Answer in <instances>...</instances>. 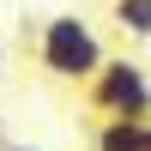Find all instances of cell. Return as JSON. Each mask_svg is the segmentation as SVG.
I'll return each mask as SVG.
<instances>
[{"mask_svg": "<svg viewBox=\"0 0 151 151\" xmlns=\"http://www.w3.org/2000/svg\"><path fill=\"white\" fill-rule=\"evenodd\" d=\"M36 67L55 85H91L97 67H103V42H97V30L85 18H73V12L42 18L36 24Z\"/></svg>", "mask_w": 151, "mask_h": 151, "instance_id": "1", "label": "cell"}, {"mask_svg": "<svg viewBox=\"0 0 151 151\" xmlns=\"http://www.w3.org/2000/svg\"><path fill=\"white\" fill-rule=\"evenodd\" d=\"M85 97H91V109L103 121H151V73L139 60H103L97 67V79L85 85Z\"/></svg>", "mask_w": 151, "mask_h": 151, "instance_id": "2", "label": "cell"}, {"mask_svg": "<svg viewBox=\"0 0 151 151\" xmlns=\"http://www.w3.org/2000/svg\"><path fill=\"white\" fill-rule=\"evenodd\" d=\"M145 133L151 121H97L91 151H145Z\"/></svg>", "mask_w": 151, "mask_h": 151, "instance_id": "3", "label": "cell"}, {"mask_svg": "<svg viewBox=\"0 0 151 151\" xmlns=\"http://www.w3.org/2000/svg\"><path fill=\"white\" fill-rule=\"evenodd\" d=\"M115 24L127 36H151V0H115Z\"/></svg>", "mask_w": 151, "mask_h": 151, "instance_id": "4", "label": "cell"}, {"mask_svg": "<svg viewBox=\"0 0 151 151\" xmlns=\"http://www.w3.org/2000/svg\"><path fill=\"white\" fill-rule=\"evenodd\" d=\"M6 151H36V145H6Z\"/></svg>", "mask_w": 151, "mask_h": 151, "instance_id": "5", "label": "cell"}, {"mask_svg": "<svg viewBox=\"0 0 151 151\" xmlns=\"http://www.w3.org/2000/svg\"><path fill=\"white\" fill-rule=\"evenodd\" d=\"M0 151H6V133H0Z\"/></svg>", "mask_w": 151, "mask_h": 151, "instance_id": "6", "label": "cell"}, {"mask_svg": "<svg viewBox=\"0 0 151 151\" xmlns=\"http://www.w3.org/2000/svg\"><path fill=\"white\" fill-rule=\"evenodd\" d=\"M145 151H151V133H145Z\"/></svg>", "mask_w": 151, "mask_h": 151, "instance_id": "7", "label": "cell"}, {"mask_svg": "<svg viewBox=\"0 0 151 151\" xmlns=\"http://www.w3.org/2000/svg\"><path fill=\"white\" fill-rule=\"evenodd\" d=\"M0 60H6V48H0Z\"/></svg>", "mask_w": 151, "mask_h": 151, "instance_id": "8", "label": "cell"}]
</instances>
